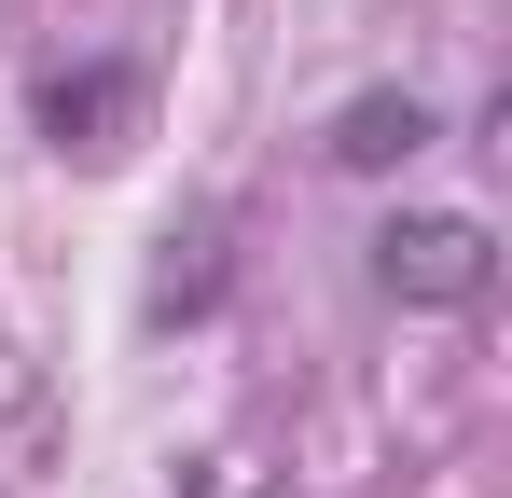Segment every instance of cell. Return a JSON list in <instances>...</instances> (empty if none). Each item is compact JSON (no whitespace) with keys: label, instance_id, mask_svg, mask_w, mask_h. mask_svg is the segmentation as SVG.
I'll list each match as a JSON object with an SVG mask.
<instances>
[{"label":"cell","instance_id":"obj_1","mask_svg":"<svg viewBox=\"0 0 512 498\" xmlns=\"http://www.w3.org/2000/svg\"><path fill=\"white\" fill-rule=\"evenodd\" d=\"M374 291H388V305H485V291H499V236H485L471 208H402V222L374 236Z\"/></svg>","mask_w":512,"mask_h":498},{"label":"cell","instance_id":"obj_2","mask_svg":"<svg viewBox=\"0 0 512 498\" xmlns=\"http://www.w3.org/2000/svg\"><path fill=\"white\" fill-rule=\"evenodd\" d=\"M125 70H42V139L56 153H111V125H125Z\"/></svg>","mask_w":512,"mask_h":498},{"label":"cell","instance_id":"obj_3","mask_svg":"<svg viewBox=\"0 0 512 498\" xmlns=\"http://www.w3.org/2000/svg\"><path fill=\"white\" fill-rule=\"evenodd\" d=\"M443 125H429V97H346L333 111V166H402V153H429Z\"/></svg>","mask_w":512,"mask_h":498}]
</instances>
